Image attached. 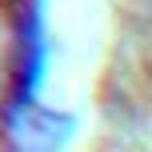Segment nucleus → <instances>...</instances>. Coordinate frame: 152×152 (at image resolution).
Here are the masks:
<instances>
[{
    "instance_id": "1",
    "label": "nucleus",
    "mask_w": 152,
    "mask_h": 152,
    "mask_svg": "<svg viewBox=\"0 0 152 152\" xmlns=\"http://www.w3.org/2000/svg\"><path fill=\"white\" fill-rule=\"evenodd\" d=\"M44 8L40 0H24V16H20V60H16V88H12V112L32 108V96L40 88L44 76Z\"/></svg>"
},
{
    "instance_id": "2",
    "label": "nucleus",
    "mask_w": 152,
    "mask_h": 152,
    "mask_svg": "<svg viewBox=\"0 0 152 152\" xmlns=\"http://www.w3.org/2000/svg\"><path fill=\"white\" fill-rule=\"evenodd\" d=\"M12 116V152H56L60 148V128L64 116L44 112V108H24V112H8Z\"/></svg>"
}]
</instances>
